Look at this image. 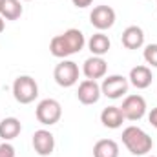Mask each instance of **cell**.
<instances>
[{
    "label": "cell",
    "mask_w": 157,
    "mask_h": 157,
    "mask_svg": "<svg viewBox=\"0 0 157 157\" xmlns=\"http://www.w3.org/2000/svg\"><path fill=\"white\" fill-rule=\"evenodd\" d=\"M122 144L132 155H148L154 148L152 137L139 126H128L122 130Z\"/></svg>",
    "instance_id": "6da1fadb"
},
{
    "label": "cell",
    "mask_w": 157,
    "mask_h": 157,
    "mask_svg": "<svg viewBox=\"0 0 157 157\" xmlns=\"http://www.w3.org/2000/svg\"><path fill=\"white\" fill-rule=\"evenodd\" d=\"M13 97L20 104H31L39 97V84L29 75H20L13 82Z\"/></svg>",
    "instance_id": "7a4b0ae2"
},
{
    "label": "cell",
    "mask_w": 157,
    "mask_h": 157,
    "mask_svg": "<svg viewBox=\"0 0 157 157\" xmlns=\"http://www.w3.org/2000/svg\"><path fill=\"white\" fill-rule=\"evenodd\" d=\"M106 71H108V64L102 57H95L91 55L90 59L84 60L82 64V73L84 77L90 78V80H97V78H104L106 77Z\"/></svg>",
    "instance_id": "30bf717a"
},
{
    "label": "cell",
    "mask_w": 157,
    "mask_h": 157,
    "mask_svg": "<svg viewBox=\"0 0 157 157\" xmlns=\"http://www.w3.org/2000/svg\"><path fill=\"white\" fill-rule=\"evenodd\" d=\"M101 84L97 80H90V78H84L80 84H78L77 90V99L86 104V106H91V104H97L99 99H101Z\"/></svg>",
    "instance_id": "ba28073f"
},
{
    "label": "cell",
    "mask_w": 157,
    "mask_h": 157,
    "mask_svg": "<svg viewBox=\"0 0 157 157\" xmlns=\"http://www.w3.org/2000/svg\"><path fill=\"white\" fill-rule=\"evenodd\" d=\"M90 22L95 29L106 31V29L113 28V24H115V9L110 6H97L90 13Z\"/></svg>",
    "instance_id": "52a82bcc"
},
{
    "label": "cell",
    "mask_w": 157,
    "mask_h": 157,
    "mask_svg": "<svg viewBox=\"0 0 157 157\" xmlns=\"http://www.w3.org/2000/svg\"><path fill=\"white\" fill-rule=\"evenodd\" d=\"M128 88H130V80L122 75H108V77L102 78V84H101V93L112 101L121 99L128 93Z\"/></svg>",
    "instance_id": "5b68a950"
},
{
    "label": "cell",
    "mask_w": 157,
    "mask_h": 157,
    "mask_svg": "<svg viewBox=\"0 0 157 157\" xmlns=\"http://www.w3.org/2000/svg\"><path fill=\"white\" fill-rule=\"evenodd\" d=\"M62 39H64V44H66L70 55H75V53H78V51H82L84 46H86L84 33H82L80 29H77V28H70V29H66V31L62 33Z\"/></svg>",
    "instance_id": "4fadbf2b"
},
{
    "label": "cell",
    "mask_w": 157,
    "mask_h": 157,
    "mask_svg": "<svg viewBox=\"0 0 157 157\" xmlns=\"http://www.w3.org/2000/svg\"><path fill=\"white\" fill-rule=\"evenodd\" d=\"M33 148H35V154L40 157H48L53 154L55 150V137L49 130H37L33 133Z\"/></svg>",
    "instance_id": "9c48e42d"
},
{
    "label": "cell",
    "mask_w": 157,
    "mask_h": 157,
    "mask_svg": "<svg viewBox=\"0 0 157 157\" xmlns=\"http://www.w3.org/2000/svg\"><path fill=\"white\" fill-rule=\"evenodd\" d=\"M124 119L128 121H141V119L146 115V101L143 95H126L124 101H122V106H119Z\"/></svg>",
    "instance_id": "8992f818"
},
{
    "label": "cell",
    "mask_w": 157,
    "mask_h": 157,
    "mask_svg": "<svg viewBox=\"0 0 157 157\" xmlns=\"http://www.w3.org/2000/svg\"><path fill=\"white\" fill-rule=\"evenodd\" d=\"M22 132V124L17 117H6L0 121V139L4 141H13L20 135Z\"/></svg>",
    "instance_id": "2e32d148"
},
{
    "label": "cell",
    "mask_w": 157,
    "mask_h": 157,
    "mask_svg": "<svg viewBox=\"0 0 157 157\" xmlns=\"http://www.w3.org/2000/svg\"><path fill=\"white\" fill-rule=\"evenodd\" d=\"M0 157H15V148L9 144V141H4L0 144Z\"/></svg>",
    "instance_id": "44dd1931"
},
{
    "label": "cell",
    "mask_w": 157,
    "mask_h": 157,
    "mask_svg": "<svg viewBox=\"0 0 157 157\" xmlns=\"http://www.w3.org/2000/svg\"><path fill=\"white\" fill-rule=\"evenodd\" d=\"M148 121H150V124H152L154 128H157V106L152 108V112L148 113Z\"/></svg>",
    "instance_id": "7402d4cb"
},
{
    "label": "cell",
    "mask_w": 157,
    "mask_h": 157,
    "mask_svg": "<svg viewBox=\"0 0 157 157\" xmlns=\"http://www.w3.org/2000/svg\"><path fill=\"white\" fill-rule=\"evenodd\" d=\"M0 4H2V0H0Z\"/></svg>",
    "instance_id": "484cf974"
},
{
    "label": "cell",
    "mask_w": 157,
    "mask_h": 157,
    "mask_svg": "<svg viewBox=\"0 0 157 157\" xmlns=\"http://www.w3.org/2000/svg\"><path fill=\"white\" fill-rule=\"evenodd\" d=\"M128 80L132 86H135L137 90H146L152 80H154V75H152V70L148 66H135L130 70V75H128Z\"/></svg>",
    "instance_id": "8fae6325"
},
{
    "label": "cell",
    "mask_w": 157,
    "mask_h": 157,
    "mask_svg": "<svg viewBox=\"0 0 157 157\" xmlns=\"http://www.w3.org/2000/svg\"><path fill=\"white\" fill-rule=\"evenodd\" d=\"M78 66L73 60H66L62 59V62H59L53 70V78L60 88H71L78 82Z\"/></svg>",
    "instance_id": "277c9868"
},
{
    "label": "cell",
    "mask_w": 157,
    "mask_h": 157,
    "mask_svg": "<svg viewBox=\"0 0 157 157\" xmlns=\"http://www.w3.org/2000/svg\"><path fill=\"white\" fill-rule=\"evenodd\" d=\"M71 2H73V6H75V7H80V9H84V7L91 6V2H93V0H71Z\"/></svg>",
    "instance_id": "603a6c76"
},
{
    "label": "cell",
    "mask_w": 157,
    "mask_h": 157,
    "mask_svg": "<svg viewBox=\"0 0 157 157\" xmlns=\"http://www.w3.org/2000/svg\"><path fill=\"white\" fill-rule=\"evenodd\" d=\"M93 157H119V144L113 139H101L93 144Z\"/></svg>",
    "instance_id": "ac0fdd59"
},
{
    "label": "cell",
    "mask_w": 157,
    "mask_h": 157,
    "mask_svg": "<svg viewBox=\"0 0 157 157\" xmlns=\"http://www.w3.org/2000/svg\"><path fill=\"white\" fill-rule=\"evenodd\" d=\"M143 57L146 64H150L152 68H157V44H148L143 51Z\"/></svg>",
    "instance_id": "ffe728a7"
},
{
    "label": "cell",
    "mask_w": 157,
    "mask_h": 157,
    "mask_svg": "<svg viewBox=\"0 0 157 157\" xmlns=\"http://www.w3.org/2000/svg\"><path fill=\"white\" fill-rule=\"evenodd\" d=\"M101 122H102V126H106L110 130H117L124 122V115L119 106H108L101 112Z\"/></svg>",
    "instance_id": "5bb4252c"
},
{
    "label": "cell",
    "mask_w": 157,
    "mask_h": 157,
    "mask_svg": "<svg viewBox=\"0 0 157 157\" xmlns=\"http://www.w3.org/2000/svg\"><path fill=\"white\" fill-rule=\"evenodd\" d=\"M146 157H155V155H146Z\"/></svg>",
    "instance_id": "d4e9b609"
},
{
    "label": "cell",
    "mask_w": 157,
    "mask_h": 157,
    "mask_svg": "<svg viewBox=\"0 0 157 157\" xmlns=\"http://www.w3.org/2000/svg\"><path fill=\"white\" fill-rule=\"evenodd\" d=\"M4 28H6V22H4V18H2V17H0V33H2V31H4Z\"/></svg>",
    "instance_id": "cb8c5ba5"
},
{
    "label": "cell",
    "mask_w": 157,
    "mask_h": 157,
    "mask_svg": "<svg viewBox=\"0 0 157 157\" xmlns=\"http://www.w3.org/2000/svg\"><path fill=\"white\" fill-rule=\"evenodd\" d=\"M122 46L126 49H139L144 46V31L139 26H128L122 31Z\"/></svg>",
    "instance_id": "7c38bea8"
},
{
    "label": "cell",
    "mask_w": 157,
    "mask_h": 157,
    "mask_svg": "<svg viewBox=\"0 0 157 157\" xmlns=\"http://www.w3.org/2000/svg\"><path fill=\"white\" fill-rule=\"evenodd\" d=\"M37 121L44 126H53L62 117V106L57 99H42L35 108Z\"/></svg>",
    "instance_id": "3957f363"
},
{
    "label": "cell",
    "mask_w": 157,
    "mask_h": 157,
    "mask_svg": "<svg viewBox=\"0 0 157 157\" xmlns=\"http://www.w3.org/2000/svg\"><path fill=\"white\" fill-rule=\"evenodd\" d=\"M112 48V42L108 39V35H104L102 31L91 35V39L88 40V49L91 51V55L95 57H104Z\"/></svg>",
    "instance_id": "9a60e30c"
},
{
    "label": "cell",
    "mask_w": 157,
    "mask_h": 157,
    "mask_svg": "<svg viewBox=\"0 0 157 157\" xmlns=\"http://www.w3.org/2000/svg\"><path fill=\"white\" fill-rule=\"evenodd\" d=\"M24 13L20 0H2L0 4V17L6 20H18Z\"/></svg>",
    "instance_id": "e0dca14e"
},
{
    "label": "cell",
    "mask_w": 157,
    "mask_h": 157,
    "mask_svg": "<svg viewBox=\"0 0 157 157\" xmlns=\"http://www.w3.org/2000/svg\"><path fill=\"white\" fill-rule=\"evenodd\" d=\"M49 53L53 55V57H57V59H66V57H70V51H68V48H66V44H64V39H62V35H55L51 42H49Z\"/></svg>",
    "instance_id": "d6986e66"
}]
</instances>
